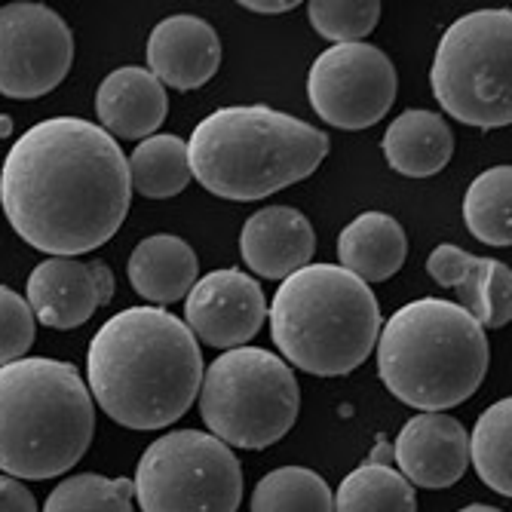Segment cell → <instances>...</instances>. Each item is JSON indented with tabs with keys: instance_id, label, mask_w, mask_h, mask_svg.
<instances>
[{
	"instance_id": "1",
	"label": "cell",
	"mask_w": 512,
	"mask_h": 512,
	"mask_svg": "<svg viewBox=\"0 0 512 512\" xmlns=\"http://www.w3.org/2000/svg\"><path fill=\"white\" fill-rule=\"evenodd\" d=\"M0 203L28 246L53 258L96 252L120 230L132 203L126 154L89 120H40L4 160Z\"/></svg>"
},
{
	"instance_id": "2",
	"label": "cell",
	"mask_w": 512,
	"mask_h": 512,
	"mask_svg": "<svg viewBox=\"0 0 512 512\" xmlns=\"http://www.w3.org/2000/svg\"><path fill=\"white\" fill-rule=\"evenodd\" d=\"M89 396L126 430H163L200 396L203 353L194 332L163 307L111 316L86 350Z\"/></svg>"
},
{
	"instance_id": "3",
	"label": "cell",
	"mask_w": 512,
	"mask_h": 512,
	"mask_svg": "<svg viewBox=\"0 0 512 512\" xmlns=\"http://www.w3.org/2000/svg\"><path fill=\"white\" fill-rule=\"evenodd\" d=\"M329 154V135L267 105H227L197 123L191 178L221 200L252 203L298 184Z\"/></svg>"
},
{
	"instance_id": "4",
	"label": "cell",
	"mask_w": 512,
	"mask_h": 512,
	"mask_svg": "<svg viewBox=\"0 0 512 512\" xmlns=\"http://www.w3.org/2000/svg\"><path fill=\"white\" fill-rule=\"evenodd\" d=\"M96 433V405L80 371L62 359L0 368V473L56 479L77 467Z\"/></svg>"
},
{
	"instance_id": "5",
	"label": "cell",
	"mask_w": 512,
	"mask_h": 512,
	"mask_svg": "<svg viewBox=\"0 0 512 512\" xmlns=\"http://www.w3.org/2000/svg\"><path fill=\"white\" fill-rule=\"evenodd\" d=\"M488 338L457 301L417 298L378 335V375L405 405L445 411L467 402L488 375Z\"/></svg>"
},
{
	"instance_id": "6",
	"label": "cell",
	"mask_w": 512,
	"mask_h": 512,
	"mask_svg": "<svg viewBox=\"0 0 512 512\" xmlns=\"http://www.w3.org/2000/svg\"><path fill=\"white\" fill-rule=\"evenodd\" d=\"M267 316L279 353L316 378L350 375L381 335L375 292L335 264H307L286 276Z\"/></svg>"
},
{
	"instance_id": "7",
	"label": "cell",
	"mask_w": 512,
	"mask_h": 512,
	"mask_svg": "<svg viewBox=\"0 0 512 512\" xmlns=\"http://www.w3.org/2000/svg\"><path fill=\"white\" fill-rule=\"evenodd\" d=\"M203 424L227 448L261 451L283 439L301 408V387L283 356L261 347L221 353L200 384Z\"/></svg>"
},
{
	"instance_id": "8",
	"label": "cell",
	"mask_w": 512,
	"mask_h": 512,
	"mask_svg": "<svg viewBox=\"0 0 512 512\" xmlns=\"http://www.w3.org/2000/svg\"><path fill=\"white\" fill-rule=\"evenodd\" d=\"M433 96L457 123L500 129L512 123V13L460 16L439 40L430 68Z\"/></svg>"
},
{
	"instance_id": "9",
	"label": "cell",
	"mask_w": 512,
	"mask_h": 512,
	"mask_svg": "<svg viewBox=\"0 0 512 512\" xmlns=\"http://www.w3.org/2000/svg\"><path fill=\"white\" fill-rule=\"evenodd\" d=\"M132 494L142 512H237L243 467L234 448L212 433L175 430L148 445Z\"/></svg>"
},
{
	"instance_id": "10",
	"label": "cell",
	"mask_w": 512,
	"mask_h": 512,
	"mask_svg": "<svg viewBox=\"0 0 512 512\" xmlns=\"http://www.w3.org/2000/svg\"><path fill=\"white\" fill-rule=\"evenodd\" d=\"M307 99L335 129H368L381 123L396 102V68L390 56L371 43L329 46L310 65Z\"/></svg>"
},
{
	"instance_id": "11",
	"label": "cell",
	"mask_w": 512,
	"mask_h": 512,
	"mask_svg": "<svg viewBox=\"0 0 512 512\" xmlns=\"http://www.w3.org/2000/svg\"><path fill=\"white\" fill-rule=\"evenodd\" d=\"M74 34L43 4L0 7V96L40 99L71 71Z\"/></svg>"
},
{
	"instance_id": "12",
	"label": "cell",
	"mask_w": 512,
	"mask_h": 512,
	"mask_svg": "<svg viewBox=\"0 0 512 512\" xmlns=\"http://www.w3.org/2000/svg\"><path fill=\"white\" fill-rule=\"evenodd\" d=\"M267 319V298L255 276L224 267L200 276L184 301V325L194 338L218 350H237L252 341Z\"/></svg>"
},
{
	"instance_id": "13",
	"label": "cell",
	"mask_w": 512,
	"mask_h": 512,
	"mask_svg": "<svg viewBox=\"0 0 512 512\" xmlns=\"http://www.w3.org/2000/svg\"><path fill=\"white\" fill-rule=\"evenodd\" d=\"M114 298V273L105 261L46 258L28 276V307L40 325L50 329H80L99 307Z\"/></svg>"
},
{
	"instance_id": "14",
	"label": "cell",
	"mask_w": 512,
	"mask_h": 512,
	"mask_svg": "<svg viewBox=\"0 0 512 512\" xmlns=\"http://www.w3.org/2000/svg\"><path fill=\"white\" fill-rule=\"evenodd\" d=\"M393 457L411 485L451 488L470 467V436L454 417L421 411L399 430Z\"/></svg>"
},
{
	"instance_id": "15",
	"label": "cell",
	"mask_w": 512,
	"mask_h": 512,
	"mask_svg": "<svg viewBox=\"0 0 512 512\" xmlns=\"http://www.w3.org/2000/svg\"><path fill=\"white\" fill-rule=\"evenodd\" d=\"M427 273L445 289H457L460 307L482 329H503L512 319V270L497 258H476L442 243L427 258Z\"/></svg>"
},
{
	"instance_id": "16",
	"label": "cell",
	"mask_w": 512,
	"mask_h": 512,
	"mask_svg": "<svg viewBox=\"0 0 512 512\" xmlns=\"http://www.w3.org/2000/svg\"><path fill=\"white\" fill-rule=\"evenodd\" d=\"M151 74L172 89H200L221 65V40L200 16H169L148 37Z\"/></svg>"
},
{
	"instance_id": "17",
	"label": "cell",
	"mask_w": 512,
	"mask_h": 512,
	"mask_svg": "<svg viewBox=\"0 0 512 512\" xmlns=\"http://www.w3.org/2000/svg\"><path fill=\"white\" fill-rule=\"evenodd\" d=\"M240 252L252 273L264 279H286L316 255L313 224L292 206H264L243 224Z\"/></svg>"
},
{
	"instance_id": "18",
	"label": "cell",
	"mask_w": 512,
	"mask_h": 512,
	"mask_svg": "<svg viewBox=\"0 0 512 512\" xmlns=\"http://www.w3.org/2000/svg\"><path fill=\"white\" fill-rule=\"evenodd\" d=\"M96 114L102 129L114 138H151L163 126L169 114V99H166V86L145 68H117L111 71L99 92H96Z\"/></svg>"
},
{
	"instance_id": "19",
	"label": "cell",
	"mask_w": 512,
	"mask_h": 512,
	"mask_svg": "<svg viewBox=\"0 0 512 512\" xmlns=\"http://www.w3.org/2000/svg\"><path fill=\"white\" fill-rule=\"evenodd\" d=\"M126 276L138 298L151 301L154 307H166L188 298L200 276V261L181 237L154 234L132 249Z\"/></svg>"
},
{
	"instance_id": "20",
	"label": "cell",
	"mask_w": 512,
	"mask_h": 512,
	"mask_svg": "<svg viewBox=\"0 0 512 512\" xmlns=\"http://www.w3.org/2000/svg\"><path fill=\"white\" fill-rule=\"evenodd\" d=\"M408 255L405 227L387 212H362L338 237V258L362 283H384L396 276Z\"/></svg>"
},
{
	"instance_id": "21",
	"label": "cell",
	"mask_w": 512,
	"mask_h": 512,
	"mask_svg": "<svg viewBox=\"0 0 512 512\" xmlns=\"http://www.w3.org/2000/svg\"><path fill=\"white\" fill-rule=\"evenodd\" d=\"M381 148L390 169L408 178H430L448 166L454 154V132L442 114L411 108L387 126Z\"/></svg>"
},
{
	"instance_id": "22",
	"label": "cell",
	"mask_w": 512,
	"mask_h": 512,
	"mask_svg": "<svg viewBox=\"0 0 512 512\" xmlns=\"http://www.w3.org/2000/svg\"><path fill=\"white\" fill-rule=\"evenodd\" d=\"M132 191L148 200L178 197L191 181L188 145L178 135H151L126 157Z\"/></svg>"
},
{
	"instance_id": "23",
	"label": "cell",
	"mask_w": 512,
	"mask_h": 512,
	"mask_svg": "<svg viewBox=\"0 0 512 512\" xmlns=\"http://www.w3.org/2000/svg\"><path fill=\"white\" fill-rule=\"evenodd\" d=\"M335 512H417V494L387 460H368L341 482Z\"/></svg>"
},
{
	"instance_id": "24",
	"label": "cell",
	"mask_w": 512,
	"mask_h": 512,
	"mask_svg": "<svg viewBox=\"0 0 512 512\" xmlns=\"http://www.w3.org/2000/svg\"><path fill=\"white\" fill-rule=\"evenodd\" d=\"M512 169L494 166L473 178L463 197V221L479 243L509 246L512 243Z\"/></svg>"
},
{
	"instance_id": "25",
	"label": "cell",
	"mask_w": 512,
	"mask_h": 512,
	"mask_svg": "<svg viewBox=\"0 0 512 512\" xmlns=\"http://www.w3.org/2000/svg\"><path fill=\"white\" fill-rule=\"evenodd\" d=\"M470 460L491 491L512 494V399L494 402L479 417L470 436Z\"/></svg>"
},
{
	"instance_id": "26",
	"label": "cell",
	"mask_w": 512,
	"mask_h": 512,
	"mask_svg": "<svg viewBox=\"0 0 512 512\" xmlns=\"http://www.w3.org/2000/svg\"><path fill=\"white\" fill-rule=\"evenodd\" d=\"M252 512H335V494L313 470L279 467L255 485Z\"/></svg>"
},
{
	"instance_id": "27",
	"label": "cell",
	"mask_w": 512,
	"mask_h": 512,
	"mask_svg": "<svg viewBox=\"0 0 512 512\" xmlns=\"http://www.w3.org/2000/svg\"><path fill=\"white\" fill-rule=\"evenodd\" d=\"M132 482L96 473L68 476L46 497L43 512H135Z\"/></svg>"
},
{
	"instance_id": "28",
	"label": "cell",
	"mask_w": 512,
	"mask_h": 512,
	"mask_svg": "<svg viewBox=\"0 0 512 512\" xmlns=\"http://www.w3.org/2000/svg\"><path fill=\"white\" fill-rule=\"evenodd\" d=\"M307 16L316 34L335 46L362 43L381 19V4L378 0H310Z\"/></svg>"
},
{
	"instance_id": "29",
	"label": "cell",
	"mask_w": 512,
	"mask_h": 512,
	"mask_svg": "<svg viewBox=\"0 0 512 512\" xmlns=\"http://www.w3.org/2000/svg\"><path fill=\"white\" fill-rule=\"evenodd\" d=\"M34 329H37V319L28 307V301L0 286V368L25 359V353L34 344Z\"/></svg>"
},
{
	"instance_id": "30",
	"label": "cell",
	"mask_w": 512,
	"mask_h": 512,
	"mask_svg": "<svg viewBox=\"0 0 512 512\" xmlns=\"http://www.w3.org/2000/svg\"><path fill=\"white\" fill-rule=\"evenodd\" d=\"M0 512H37V500L19 479L0 476Z\"/></svg>"
},
{
	"instance_id": "31",
	"label": "cell",
	"mask_w": 512,
	"mask_h": 512,
	"mask_svg": "<svg viewBox=\"0 0 512 512\" xmlns=\"http://www.w3.org/2000/svg\"><path fill=\"white\" fill-rule=\"evenodd\" d=\"M249 13H261V16H273V13H289L298 7V0H243L240 4Z\"/></svg>"
},
{
	"instance_id": "32",
	"label": "cell",
	"mask_w": 512,
	"mask_h": 512,
	"mask_svg": "<svg viewBox=\"0 0 512 512\" xmlns=\"http://www.w3.org/2000/svg\"><path fill=\"white\" fill-rule=\"evenodd\" d=\"M13 135V120L7 114H0V138H10Z\"/></svg>"
},
{
	"instance_id": "33",
	"label": "cell",
	"mask_w": 512,
	"mask_h": 512,
	"mask_svg": "<svg viewBox=\"0 0 512 512\" xmlns=\"http://www.w3.org/2000/svg\"><path fill=\"white\" fill-rule=\"evenodd\" d=\"M460 512H503L497 506H485V503H473V506H463Z\"/></svg>"
}]
</instances>
